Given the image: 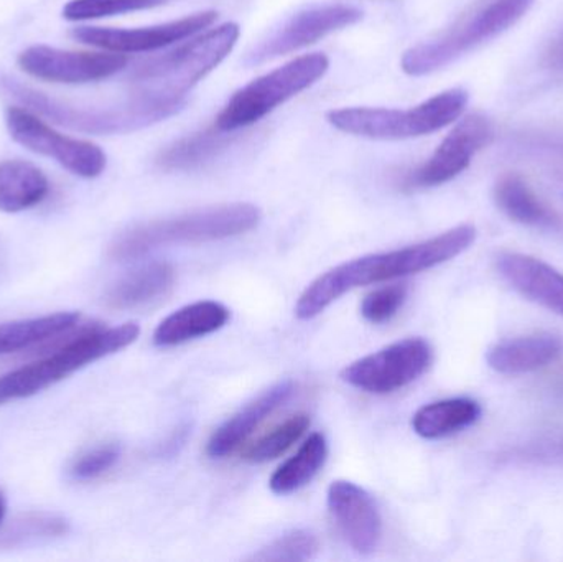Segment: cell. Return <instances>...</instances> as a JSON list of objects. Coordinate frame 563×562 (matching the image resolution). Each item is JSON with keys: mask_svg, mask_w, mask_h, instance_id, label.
<instances>
[{"mask_svg": "<svg viewBox=\"0 0 563 562\" xmlns=\"http://www.w3.org/2000/svg\"><path fill=\"white\" fill-rule=\"evenodd\" d=\"M20 69L32 78L58 85H86L111 78L128 66L129 58L114 52H71L46 45L23 49Z\"/></svg>", "mask_w": 563, "mask_h": 562, "instance_id": "8fae6325", "label": "cell"}, {"mask_svg": "<svg viewBox=\"0 0 563 562\" xmlns=\"http://www.w3.org/2000/svg\"><path fill=\"white\" fill-rule=\"evenodd\" d=\"M475 240L476 228L460 224L439 236L402 250L347 261L321 274L303 290L295 306V316L300 320L314 319L341 296L357 287L432 269L468 250Z\"/></svg>", "mask_w": 563, "mask_h": 562, "instance_id": "6da1fadb", "label": "cell"}, {"mask_svg": "<svg viewBox=\"0 0 563 562\" xmlns=\"http://www.w3.org/2000/svg\"><path fill=\"white\" fill-rule=\"evenodd\" d=\"M563 352L561 337L541 332L498 343L488 352V365L501 375H522L544 368Z\"/></svg>", "mask_w": 563, "mask_h": 562, "instance_id": "ac0fdd59", "label": "cell"}, {"mask_svg": "<svg viewBox=\"0 0 563 562\" xmlns=\"http://www.w3.org/2000/svg\"><path fill=\"white\" fill-rule=\"evenodd\" d=\"M432 360V346L426 340H400L351 363L341 372V379L369 395H389L417 382Z\"/></svg>", "mask_w": 563, "mask_h": 562, "instance_id": "30bf717a", "label": "cell"}, {"mask_svg": "<svg viewBox=\"0 0 563 562\" xmlns=\"http://www.w3.org/2000/svg\"><path fill=\"white\" fill-rule=\"evenodd\" d=\"M230 320V310L214 300H201L181 307L162 320L154 333L157 346H175L223 329Z\"/></svg>", "mask_w": 563, "mask_h": 562, "instance_id": "d6986e66", "label": "cell"}, {"mask_svg": "<svg viewBox=\"0 0 563 562\" xmlns=\"http://www.w3.org/2000/svg\"><path fill=\"white\" fill-rule=\"evenodd\" d=\"M121 458V449L115 444H102L89 449L76 459L71 465V475L76 481H92L111 471Z\"/></svg>", "mask_w": 563, "mask_h": 562, "instance_id": "1f68e13d", "label": "cell"}, {"mask_svg": "<svg viewBox=\"0 0 563 562\" xmlns=\"http://www.w3.org/2000/svg\"><path fill=\"white\" fill-rule=\"evenodd\" d=\"M544 65L552 69H563V32L549 45L544 55Z\"/></svg>", "mask_w": 563, "mask_h": 562, "instance_id": "836d02e7", "label": "cell"}, {"mask_svg": "<svg viewBox=\"0 0 563 562\" xmlns=\"http://www.w3.org/2000/svg\"><path fill=\"white\" fill-rule=\"evenodd\" d=\"M308 428H310V416L305 412L290 416L276 426L273 431L266 432L256 442H253L244 451V461L251 462V464H266V462L276 461L295 442L300 441Z\"/></svg>", "mask_w": 563, "mask_h": 562, "instance_id": "83f0119b", "label": "cell"}, {"mask_svg": "<svg viewBox=\"0 0 563 562\" xmlns=\"http://www.w3.org/2000/svg\"><path fill=\"white\" fill-rule=\"evenodd\" d=\"M5 497H3L2 491H0V525H2L3 517H5Z\"/></svg>", "mask_w": 563, "mask_h": 562, "instance_id": "e575fe53", "label": "cell"}, {"mask_svg": "<svg viewBox=\"0 0 563 562\" xmlns=\"http://www.w3.org/2000/svg\"><path fill=\"white\" fill-rule=\"evenodd\" d=\"M217 10H203L184 19L172 20L161 25L141 26V29H108V26H78L71 30L76 42L96 46L104 52L144 53L165 48L197 35L201 30L217 22Z\"/></svg>", "mask_w": 563, "mask_h": 562, "instance_id": "4fadbf2b", "label": "cell"}, {"mask_svg": "<svg viewBox=\"0 0 563 562\" xmlns=\"http://www.w3.org/2000/svg\"><path fill=\"white\" fill-rule=\"evenodd\" d=\"M5 92L22 102L35 114L48 118L56 124L65 125L73 131L86 134L109 135L124 134L139 131L165 121L181 111L185 101L157 102L152 99L132 95L129 101L112 106H75L71 102L59 101L45 92L36 91L30 86L22 85L16 79H0Z\"/></svg>", "mask_w": 563, "mask_h": 562, "instance_id": "3957f363", "label": "cell"}, {"mask_svg": "<svg viewBox=\"0 0 563 562\" xmlns=\"http://www.w3.org/2000/svg\"><path fill=\"white\" fill-rule=\"evenodd\" d=\"M167 2L168 0H69L63 9V19L69 22H86L155 9Z\"/></svg>", "mask_w": 563, "mask_h": 562, "instance_id": "f1b7e54d", "label": "cell"}, {"mask_svg": "<svg viewBox=\"0 0 563 562\" xmlns=\"http://www.w3.org/2000/svg\"><path fill=\"white\" fill-rule=\"evenodd\" d=\"M328 510L343 540L360 554H373L383 540L379 508L364 488L336 481L327 495Z\"/></svg>", "mask_w": 563, "mask_h": 562, "instance_id": "9a60e30c", "label": "cell"}, {"mask_svg": "<svg viewBox=\"0 0 563 562\" xmlns=\"http://www.w3.org/2000/svg\"><path fill=\"white\" fill-rule=\"evenodd\" d=\"M492 121L483 114H470L443 139L432 157L407 175V188L439 187L459 177L472 164L473 157L493 141Z\"/></svg>", "mask_w": 563, "mask_h": 562, "instance_id": "5bb4252c", "label": "cell"}, {"mask_svg": "<svg viewBox=\"0 0 563 562\" xmlns=\"http://www.w3.org/2000/svg\"><path fill=\"white\" fill-rule=\"evenodd\" d=\"M10 137L43 157L53 158L63 168L81 178H96L106 170L108 157L99 145L55 131L30 109L12 106L5 112Z\"/></svg>", "mask_w": 563, "mask_h": 562, "instance_id": "9c48e42d", "label": "cell"}, {"mask_svg": "<svg viewBox=\"0 0 563 562\" xmlns=\"http://www.w3.org/2000/svg\"><path fill=\"white\" fill-rule=\"evenodd\" d=\"M69 531V524L58 515L45 511H29L19 515L10 521L0 533V548H19L23 544L36 543L42 540L65 537Z\"/></svg>", "mask_w": 563, "mask_h": 562, "instance_id": "4316f807", "label": "cell"}, {"mask_svg": "<svg viewBox=\"0 0 563 562\" xmlns=\"http://www.w3.org/2000/svg\"><path fill=\"white\" fill-rule=\"evenodd\" d=\"M363 19V10L346 3H328L301 10L288 19L273 35L247 55L246 65L256 66L305 46L313 45L330 33L354 25Z\"/></svg>", "mask_w": 563, "mask_h": 562, "instance_id": "7c38bea8", "label": "cell"}, {"mask_svg": "<svg viewBox=\"0 0 563 562\" xmlns=\"http://www.w3.org/2000/svg\"><path fill=\"white\" fill-rule=\"evenodd\" d=\"M137 323L104 329L101 326H86L79 329L78 335L65 343L55 353H49L38 362L30 363L22 368L13 370L0 378V405L30 398L73 373L104 356L128 349L139 339Z\"/></svg>", "mask_w": 563, "mask_h": 562, "instance_id": "5b68a950", "label": "cell"}, {"mask_svg": "<svg viewBox=\"0 0 563 562\" xmlns=\"http://www.w3.org/2000/svg\"><path fill=\"white\" fill-rule=\"evenodd\" d=\"M518 458L534 462L563 461V432L521 449L518 452Z\"/></svg>", "mask_w": 563, "mask_h": 562, "instance_id": "d6a6232c", "label": "cell"}, {"mask_svg": "<svg viewBox=\"0 0 563 562\" xmlns=\"http://www.w3.org/2000/svg\"><path fill=\"white\" fill-rule=\"evenodd\" d=\"M406 299V286L383 287V289L374 290L364 297L363 304H361V316L374 326L389 322L402 309Z\"/></svg>", "mask_w": 563, "mask_h": 562, "instance_id": "4dcf8cb0", "label": "cell"}, {"mask_svg": "<svg viewBox=\"0 0 563 562\" xmlns=\"http://www.w3.org/2000/svg\"><path fill=\"white\" fill-rule=\"evenodd\" d=\"M318 551H320V541L311 531L294 530L254 554V561L305 562L317 558Z\"/></svg>", "mask_w": 563, "mask_h": 562, "instance_id": "f546056e", "label": "cell"}, {"mask_svg": "<svg viewBox=\"0 0 563 562\" xmlns=\"http://www.w3.org/2000/svg\"><path fill=\"white\" fill-rule=\"evenodd\" d=\"M482 406L475 399L453 398L423 406L413 415L412 428L420 438H449L470 428L482 418Z\"/></svg>", "mask_w": 563, "mask_h": 562, "instance_id": "603a6c76", "label": "cell"}, {"mask_svg": "<svg viewBox=\"0 0 563 562\" xmlns=\"http://www.w3.org/2000/svg\"><path fill=\"white\" fill-rule=\"evenodd\" d=\"M294 392V383L280 382L257 396L213 432L207 445L208 455L211 459H223L233 454L274 411L290 399Z\"/></svg>", "mask_w": 563, "mask_h": 562, "instance_id": "e0dca14e", "label": "cell"}, {"mask_svg": "<svg viewBox=\"0 0 563 562\" xmlns=\"http://www.w3.org/2000/svg\"><path fill=\"white\" fill-rule=\"evenodd\" d=\"M328 458V444L323 434H311L298 449L297 454L274 472L269 487L276 495H290L307 487Z\"/></svg>", "mask_w": 563, "mask_h": 562, "instance_id": "cb8c5ba5", "label": "cell"}, {"mask_svg": "<svg viewBox=\"0 0 563 562\" xmlns=\"http://www.w3.org/2000/svg\"><path fill=\"white\" fill-rule=\"evenodd\" d=\"M260 221L261 210L251 203L201 208L178 217L135 224L112 241L109 254L115 261H129L172 244L227 240L254 230Z\"/></svg>", "mask_w": 563, "mask_h": 562, "instance_id": "7a4b0ae2", "label": "cell"}, {"mask_svg": "<svg viewBox=\"0 0 563 562\" xmlns=\"http://www.w3.org/2000/svg\"><path fill=\"white\" fill-rule=\"evenodd\" d=\"M495 198L503 213L516 223L541 230L563 231L562 218L548 205L542 203L531 187L516 175H508L498 181Z\"/></svg>", "mask_w": 563, "mask_h": 562, "instance_id": "44dd1931", "label": "cell"}, {"mask_svg": "<svg viewBox=\"0 0 563 562\" xmlns=\"http://www.w3.org/2000/svg\"><path fill=\"white\" fill-rule=\"evenodd\" d=\"M328 68L330 59L324 53H310L285 63L234 92L218 114L214 128L234 132L256 124L288 99L323 78Z\"/></svg>", "mask_w": 563, "mask_h": 562, "instance_id": "ba28073f", "label": "cell"}, {"mask_svg": "<svg viewBox=\"0 0 563 562\" xmlns=\"http://www.w3.org/2000/svg\"><path fill=\"white\" fill-rule=\"evenodd\" d=\"M468 104V92L446 89L410 109L344 108L330 111L327 121L338 131L376 141L422 137L455 122Z\"/></svg>", "mask_w": 563, "mask_h": 562, "instance_id": "52a82bcc", "label": "cell"}, {"mask_svg": "<svg viewBox=\"0 0 563 562\" xmlns=\"http://www.w3.org/2000/svg\"><path fill=\"white\" fill-rule=\"evenodd\" d=\"M49 184L42 170L20 158L0 162V211L19 213L36 207L48 195Z\"/></svg>", "mask_w": 563, "mask_h": 562, "instance_id": "7402d4cb", "label": "cell"}, {"mask_svg": "<svg viewBox=\"0 0 563 562\" xmlns=\"http://www.w3.org/2000/svg\"><path fill=\"white\" fill-rule=\"evenodd\" d=\"M79 313L59 312L19 322L0 323V356L29 349L76 329Z\"/></svg>", "mask_w": 563, "mask_h": 562, "instance_id": "d4e9b609", "label": "cell"}, {"mask_svg": "<svg viewBox=\"0 0 563 562\" xmlns=\"http://www.w3.org/2000/svg\"><path fill=\"white\" fill-rule=\"evenodd\" d=\"M175 269L168 263H151L132 271L109 289L106 302L118 310L141 309L172 293Z\"/></svg>", "mask_w": 563, "mask_h": 562, "instance_id": "ffe728a7", "label": "cell"}, {"mask_svg": "<svg viewBox=\"0 0 563 562\" xmlns=\"http://www.w3.org/2000/svg\"><path fill=\"white\" fill-rule=\"evenodd\" d=\"M496 267L503 279L526 299L563 317V274L532 256L501 253Z\"/></svg>", "mask_w": 563, "mask_h": 562, "instance_id": "2e32d148", "label": "cell"}, {"mask_svg": "<svg viewBox=\"0 0 563 562\" xmlns=\"http://www.w3.org/2000/svg\"><path fill=\"white\" fill-rule=\"evenodd\" d=\"M240 35L238 23H223L175 52L144 63L132 75L134 95L157 102L185 101L184 96L233 52Z\"/></svg>", "mask_w": 563, "mask_h": 562, "instance_id": "8992f818", "label": "cell"}, {"mask_svg": "<svg viewBox=\"0 0 563 562\" xmlns=\"http://www.w3.org/2000/svg\"><path fill=\"white\" fill-rule=\"evenodd\" d=\"M536 0H478L449 29L404 53V73L426 76L515 26Z\"/></svg>", "mask_w": 563, "mask_h": 562, "instance_id": "277c9868", "label": "cell"}, {"mask_svg": "<svg viewBox=\"0 0 563 562\" xmlns=\"http://www.w3.org/2000/svg\"><path fill=\"white\" fill-rule=\"evenodd\" d=\"M227 134L228 132L213 128L188 135L162 151L157 164L164 170H188L198 167L224 148L228 142Z\"/></svg>", "mask_w": 563, "mask_h": 562, "instance_id": "484cf974", "label": "cell"}]
</instances>
